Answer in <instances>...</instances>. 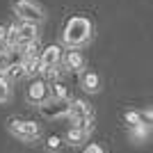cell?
Segmentation results:
<instances>
[{"label": "cell", "mask_w": 153, "mask_h": 153, "mask_svg": "<svg viewBox=\"0 0 153 153\" xmlns=\"http://www.w3.org/2000/svg\"><path fill=\"white\" fill-rule=\"evenodd\" d=\"M91 37V21L87 16H71L64 25L62 41L69 48H80L82 44H87Z\"/></svg>", "instance_id": "6da1fadb"}, {"label": "cell", "mask_w": 153, "mask_h": 153, "mask_svg": "<svg viewBox=\"0 0 153 153\" xmlns=\"http://www.w3.org/2000/svg\"><path fill=\"white\" fill-rule=\"evenodd\" d=\"M66 114L71 117V121L76 128H82L85 133L89 135L91 128H94V112L85 101H69V112Z\"/></svg>", "instance_id": "7a4b0ae2"}, {"label": "cell", "mask_w": 153, "mask_h": 153, "mask_svg": "<svg viewBox=\"0 0 153 153\" xmlns=\"http://www.w3.org/2000/svg\"><path fill=\"white\" fill-rule=\"evenodd\" d=\"M14 14L21 19V23L37 25L39 21H44V9H41L34 0H16V2H14Z\"/></svg>", "instance_id": "3957f363"}, {"label": "cell", "mask_w": 153, "mask_h": 153, "mask_svg": "<svg viewBox=\"0 0 153 153\" xmlns=\"http://www.w3.org/2000/svg\"><path fill=\"white\" fill-rule=\"evenodd\" d=\"M9 133H12L14 137L23 140V142H32V140L39 137L41 128L34 121H27V119H12V121H9Z\"/></svg>", "instance_id": "277c9868"}, {"label": "cell", "mask_w": 153, "mask_h": 153, "mask_svg": "<svg viewBox=\"0 0 153 153\" xmlns=\"http://www.w3.org/2000/svg\"><path fill=\"white\" fill-rule=\"evenodd\" d=\"M39 112H41V117H46V119L64 117L66 112H69V101H55V98L44 101L41 105H39Z\"/></svg>", "instance_id": "5b68a950"}, {"label": "cell", "mask_w": 153, "mask_h": 153, "mask_svg": "<svg viewBox=\"0 0 153 153\" xmlns=\"http://www.w3.org/2000/svg\"><path fill=\"white\" fill-rule=\"evenodd\" d=\"M25 98L32 105H41L44 101H48V85L44 80H32L25 89Z\"/></svg>", "instance_id": "8992f818"}, {"label": "cell", "mask_w": 153, "mask_h": 153, "mask_svg": "<svg viewBox=\"0 0 153 153\" xmlns=\"http://www.w3.org/2000/svg\"><path fill=\"white\" fill-rule=\"evenodd\" d=\"M14 34H16V48H23V46L32 44V41H37V25H32V23H19V25H14Z\"/></svg>", "instance_id": "52a82bcc"}, {"label": "cell", "mask_w": 153, "mask_h": 153, "mask_svg": "<svg viewBox=\"0 0 153 153\" xmlns=\"http://www.w3.org/2000/svg\"><path fill=\"white\" fill-rule=\"evenodd\" d=\"M62 62V48L59 46H48L39 55V66L41 69H51V66H59Z\"/></svg>", "instance_id": "ba28073f"}, {"label": "cell", "mask_w": 153, "mask_h": 153, "mask_svg": "<svg viewBox=\"0 0 153 153\" xmlns=\"http://www.w3.org/2000/svg\"><path fill=\"white\" fill-rule=\"evenodd\" d=\"M80 85H82V89L87 91V94H96V91L101 89V78H98V73H94V71H82Z\"/></svg>", "instance_id": "9c48e42d"}, {"label": "cell", "mask_w": 153, "mask_h": 153, "mask_svg": "<svg viewBox=\"0 0 153 153\" xmlns=\"http://www.w3.org/2000/svg\"><path fill=\"white\" fill-rule=\"evenodd\" d=\"M64 66L71 71H80L85 66V57H82V53L76 51V48H71L66 55H64Z\"/></svg>", "instance_id": "30bf717a"}, {"label": "cell", "mask_w": 153, "mask_h": 153, "mask_svg": "<svg viewBox=\"0 0 153 153\" xmlns=\"http://www.w3.org/2000/svg\"><path fill=\"white\" fill-rule=\"evenodd\" d=\"M48 94H51V98H55V101H69V89H66L62 82H53L51 87H48Z\"/></svg>", "instance_id": "8fae6325"}, {"label": "cell", "mask_w": 153, "mask_h": 153, "mask_svg": "<svg viewBox=\"0 0 153 153\" xmlns=\"http://www.w3.org/2000/svg\"><path fill=\"white\" fill-rule=\"evenodd\" d=\"M85 137H87V133H85L82 128H71L69 133H66V142H69L71 146H76V144H80V142H85Z\"/></svg>", "instance_id": "7c38bea8"}, {"label": "cell", "mask_w": 153, "mask_h": 153, "mask_svg": "<svg viewBox=\"0 0 153 153\" xmlns=\"http://www.w3.org/2000/svg\"><path fill=\"white\" fill-rule=\"evenodd\" d=\"M12 96V87H9V80L5 76H0V103H7Z\"/></svg>", "instance_id": "4fadbf2b"}, {"label": "cell", "mask_w": 153, "mask_h": 153, "mask_svg": "<svg viewBox=\"0 0 153 153\" xmlns=\"http://www.w3.org/2000/svg\"><path fill=\"white\" fill-rule=\"evenodd\" d=\"M5 76H9V78H23L25 76V71H23V62H19V64H9V69H7V73Z\"/></svg>", "instance_id": "5bb4252c"}, {"label": "cell", "mask_w": 153, "mask_h": 153, "mask_svg": "<svg viewBox=\"0 0 153 153\" xmlns=\"http://www.w3.org/2000/svg\"><path fill=\"white\" fill-rule=\"evenodd\" d=\"M146 133H149V126H146V123H140V126L130 128V135H133L135 140H144V137H146Z\"/></svg>", "instance_id": "9a60e30c"}, {"label": "cell", "mask_w": 153, "mask_h": 153, "mask_svg": "<svg viewBox=\"0 0 153 153\" xmlns=\"http://www.w3.org/2000/svg\"><path fill=\"white\" fill-rule=\"evenodd\" d=\"M126 121H128V126H130V128L144 123V121H142V114H140V112H133V110H130V112H126Z\"/></svg>", "instance_id": "2e32d148"}, {"label": "cell", "mask_w": 153, "mask_h": 153, "mask_svg": "<svg viewBox=\"0 0 153 153\" xmlns=\"http://www.w3.org/2000/svg\"><path fill=\"white\" fill-rule=\"evenodd\" d=\"M59 146H62V140H59L57 135H51V137H48V140H46V149H48V151H59Z\"/></svg>", "instance_id": "e0dca14e"}, {"label": "cell", "mask_w": 153, "mask_h": 153, "mask_svg": "<svg viewBox=\"0 0 153 153\" xmlns=\"http://www.w3.org/2000/svg\"><path fill=\"white\" fill-rule=\"evenodd\" d=\"M7 69H9V55H7V51L0 53V76H5Z\"/></svg>", "instance_id": "ac0fdd59"}, {"label": "cell", "mask_w": 153, "mask_h": 153, "mask_svg": "<svg viewBox=\"0 0 153 153\" xmlns=\"http://www.w3.org/2000/svg\"><path fill=\"white\" fill-rule=\"evenodd\" d=\"M39 73H44V78H48V80H57V76H59L57 66H51V69H41Z\"/></svg>", "instance_id": "d6986e66"}, {"label": "cell", "mask_w": 153, "mask_h": 153, "mask_svg": "<svg viewBox=\"0 0 153 153\" xmlns=\"http://www.w3.org/2000/svg\"><path fill=\"white\" fill-rule=\"evenodd\" d=\"M82 153H103V149H101V146H98V144H89V146L85 149V151H82Z\"/></svg>", "instance_id": "ffe728a7"}, {"label": "cell", "mask_w": 153, "mask_h": 153, "mask_svg": "<svg viewBox=\"0 0 153 153\" xmlns=\"http://www.w3.org/2000/svg\"><path fill=\"white\" fill-rule=\"evenodd\" d=\"M0 44L7 48V27L5 25H0Z\"/></svg>", "instance_id": "44dd1931"}, {"label": "cell", "mask_w": 153, "mask_h": 153, "mask_svg": "<svg viewBox=\"0 0 153 153\" xmlns=\"http://www.w3.org/2000/svg\"><path fill=\"white\" fill-rule=\"evenodd\" d=\"M2 51H5V46H2V44H0V53H2Z\"/></svg>", "instance_id": "7402d4cb"}]
</instances>
